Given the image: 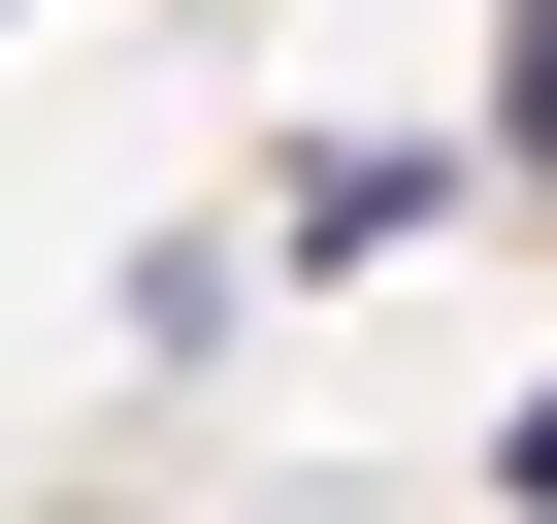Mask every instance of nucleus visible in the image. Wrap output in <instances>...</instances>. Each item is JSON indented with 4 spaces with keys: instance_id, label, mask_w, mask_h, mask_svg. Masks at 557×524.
<instances>
[{
    "instance_id": "2",
    "label": "nucleus",
    "mask_w": 557,
    "mask_h": 524,
    "mask_svg": "<svg viewBox=\"0 0 557 524\" xmlns=\"http://www.w3.org/2000/svg\"><path fill=\"white\" fill-rule=\"evenodd\" d=\"M524 491H557V394H524Z\"/></svg>"
},
{
    "instance_id": "1",
    "label": "nucleus",
    "mask_w": 557,
    "mask_h": 524,
    "mask_svg": "<svg viewBox=\"0 0 557 524\" xmlns=\"http://www.w3.org/2000/svg\"><path fill=\"white\" fill-rule=\"evenodd\" d=\"M492 132H524V164H557V0H524V34H492Z\"/></svg>"
}]
</instances>
